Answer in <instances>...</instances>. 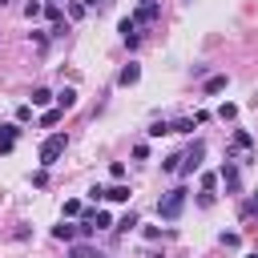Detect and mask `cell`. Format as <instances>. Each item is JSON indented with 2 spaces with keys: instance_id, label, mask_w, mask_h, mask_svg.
Wrapping results in <instances>:
<instances>
[{
  "instance_id": "f546056e",
  "label": "cell",
  "mask_w": 258,
  "mask_h": 258,
  "mask_svg": "<svg viewBox=\"0 0 258 258\" xmlns=\"http://www.w3.org/2000/svg\"><path fill=\"white\" fill-rule=\"evenodd\" d=\"M89 258H109V254H101V250H93V254H89Z\"/></svg>"
},
{
  "instance_id": "5bb4252c",
  "label": "cell",
  "mask_w": 258,
  "mask_h": 258,
  "mask_svg": "<svg viewBox=\"0 0 258 258\" xmlns=\"http://www.w3.org/2000/svg\"><path fill=\"white\" fill-rule=\"evenodd\" d=\"M194 125H198L194 117H177V121L169 125V133H194Z\"/></svg>"
},
{
  "instance_id": "f1b7e54d",
  "label": "cell",
  "mask_w": 258,
  "mask_h": 258,
  "mask_svg": "<svg viewBox=\"0 0 258 258\" xmlns=\"http://www.w3.org/2000/svg\"><path fill=\"white\" fill-rule=\"evenodd\" d=\"M81 4H85V8H97V0H81Z\"/></svg>"
},
{
  "instance_id": "7a4b0ae2",
  "label": "cell",
  "mask_w": 258,
  "mask_h": 258,
  "mask_svg": "<svg viewBox=\"0 0 258 258\" xmlns=\"http://www.w3.org/2000/svg\"><path fill=\"white\" fill-rule=\"evenodd\" d=\"M185 185H177V189H169L161 202H157V218H165V222H177L181 218V210H185Z\"/></svg>"
},
{
  "instance_id": "836d02e7",
  "label": "cell",
  "mask_w": 258,
  "mask_h": 258,
  "mask_svg": "<svg viewBox=\"0 0 258 258\" xmlns=\"http://www.w3.org/2000/svg\"><path fill=\"white\" fill-rule=\"evenodd\" d=\"M4 4H8V0H0V8H4Z\"/></svg>"
},
{
  "instance_id": "4dcf8cb0",
  "label": "cell",
  "mask_w": 258,
  "mask_h": 258,
  "mask_svg": "<svg viewBox=\"0 0 258 258\" xmlns=\"http://www.w3.org/2000/svg\"><path fill=\"white\" fill-rule=\"evenodd\" d=\"M246 258H258V250H254V254H246Z\"/></svg>"
},
{
  "instance_id": "9a60e30c",
  "label": "cell",
  "mask_w": 258,
  "mask_h": 258,
  "mask_svg": "<svg viewBox=\"0 0 258 258\" xmlns=\"http://www.w3.org/2000/svg\"><path fill=\"white\" fill-rule=\"evenodd\" d=\"M133 226H141V222H137V214H133V210H129V214H125V218H121V222H117V230H121V234H129V230H133Z\"/></svg>"
},
{
  "instance_id": "603a6c76",
  "label": "cell",
  "mask_w": 258,
  "mask_h": 258,
  "mask_svg": "<svg viewBox=\"0 0 258 258\" xmlns=\"http://www.w3.org/2000/svg\"><path fill=\"white\" fill-rule=\"evenodd\" d=\"M89 254H93V246H85V242H81V246H73V250H69V258H89Z\"/></svg>"
},
{
  "instance_id": "5b68a950",
  "label": "cell",
  "mask_w": 258,
  "mask_h": 258,
  "mask_svg": "<svg viewBox=\"0 0 258 258\" xmlns=\"http://www.w3.org/2000/svg\"><path fill=\"white\" fill-rule=\"evenodd\" d=\"M161 20V4L153 0V4H137V12H133V24H157Z\"/></svg>"
},
{
  "instance_id": "4fadbf2b",
  "label": "cell",
  "mask_w": 258,
  "mask_h": 258,
  "mask_svg": "<svg viewBox=\"0 0 258 258\" xmlns=\"http://www.w3.org/2000/svg\"><path fill=\"white\" fill-rule=\"evenodd\" d=\"M48 101H52V93H48V89L40 85V89H32V101H28V105H32V109H44Z\"/></svg>"
},
{
  "instance_id": "4316f807",
  "label": "cell",
  "mask_w": 258,
  "mask_h": 258,
  "mask_svg": "<svg viewBox=\"0 0 258 258\" xmlns=\"http://www.w3.org/2000/svg\"><path fill=\"white\" fill-rule=\"evenodd\" d=\"M133 157H137V161H145V157H149V145H145V141H141V145H133Z\"/></svg>"
},
{
  "instance_id": "d6986e66",
  "label": "cell",
  "mask_w": 258,
  "mask_h": 258,
  "mask_svg": "<svg viewBox=\"0 0 258 258\" xmlns=\"http://www.w3.org/2000/svg\"><path fill=\"white\" fill-rule=\"evenodd\" d=\"M60 121V109H44V117H40V125H56Z\"/></svg>"
},
{
  "instance_id": "30bf717a",
  "label": "cell",
  "mask_w": 258,
  "mask_h": 258,
  "mask_svg": "<svg viewBox=\"0 0 258 258\" xmlns=\"http://www.w3.org/2000/svg\"><path fill=\"white\" fill-rule=\"evenodd\" d=\"M77 234H81V226H73V222H60V226H52V238H56V242H73Z\"/></svg>"
},
{
  "instance_id": "cb8c5ba5",
  "label": "cell",
  "mask_w": 258,
  "mask_h": 258,
  "mask_svg": "<svg viewBox=\"0 0 258 258\" xmlns=\"http://www.w3.org/2000/svg\"><path fill=\"white\" fill-rule=\"evenodd\" d=\"M28 117H32V105H20V109H16V125H24Z\"/></svg>"
},
{
  "instance_id": "8992f818",
  "label": "cell",
  "mask_w": 258,
  "mask_h": 258,
  "mask_svg": "<svg viewBox=\"0 0 258 258\" xmlns=\"http://www.w3.org/2000/svg\"><path fill=\"white\" fill-rule=\"evenodd\" d=\"M222 181H226V194H238V189H242V173H238V161H226V165H222Z\"/></svg>"
},
{
  "instance_id": "8fae6325",
  "label": "cell",
  "mask_w": 258,
  "mask_h": 258,
  "mask_svg": "<svg viewBox=\"0 0 258 258\" xmlns=\"http://www.w3.org/2000/svg\"><path fill=\"white\" fill-rule=\"evenodd\" d=\"M226 89V73H214V77H206V97H214V93H222Z\"/></svg>"
},
{
  "instance_id": "ffe728a7",
  "label": "cell",
  "mask_w": 258,
  "mask_h": 258,
  "mask_svg": "<svg viewBox=\"0 0 258 258\" xmlns=\"http://www.w3.org/2000/svg\"><path fill=\"white\" fill-rule=\"evenodd\" d=\"M161 133H169V121H153L149 125V137H161Z\"/></svg>"
},
{
  "instance_id": "2e32d148",
  "label": "cell",
  "mask_w": 258,
  "mask_h": 258,
  "mask_svg": "<svg viewBox=\"0 0 258 258\" xmlns=\"http://www.w3.org/2000/svg\"><path fill=\"white\" fill-rule=\"evenodd\" d=\"M242 214H246V218H250V214H258V189H254V194L246 198V206H242Z\"/></svg>"
},
{
  "instance_id": "e0dca14e",
  "label": "cell",
  "mask_w": 258,
  "mask_h": 258,
  "mask_svg": "<svg viewBox=\"0 0 258 258\" xmlns=\"http://www.w3.org/2000/svg\"><path fill=\"white\" fill-rule=\"evenodd\" d=\"M40 12H44V8H40V4H36V0H28V4H24V16H28V20H36V16H40Z\"/></svg>"
},
{
  "instance_id": "83f0119b",
  "label": "cell",
  "mask_w": 258,
  "mask_h": 258,
  "mask_svg": "<svg viewBox=\"0 0 258 258\" xmlns=\"http://www.w3.org/2000/svg\"><path fill=\"white\" fill-rule=\"evenodd\" d=\"M214 185H218V177H214V173H202V189H206V194H210V189H214Z\"/></svg>"
},
{
  "instance_id": "e575fe53",
  "label": "cell",
  "mask_w": 258,
  "mask_h": 258,
  "mask_svg": "<svg viewBox=\"0 0 258 258\" xmlns=\"http://www.w3.org/2000/svg\"><path fill=\"white\" fill-rule=\"evenodd\" d=\"M48 4H56V0H48Z\"/></svg>"
},
{
  "instance_id": "7402d4cb",
  "label": "cell",
  "mask_w": 258,
  "mask_h": 258,
  "mask_svg": "<svg viewBox=\"0 0 258 258\" xmlns=\"http://www.w3.org/2000/svg\"><path fill=\"white\" fill-rule=\"evenodd\" d=\"M77 214H81V202L69 198V202H64V218H77Z\"/></svg>"
},
{
  "instance_id": "484cf974",
  "label": "cell",
  "mask_w": 258,
  "mask_h": 258,
  "mask_svg": "<svg viewBox=\"0 0 258 258\" xmlns=\"http://www.w3.org/2000/svg\"><path fill=\"white\" fill-rule=\"evenodd\" d=\"M48 20H52V24H64V20H60V4H48Z\"/></svg>"
},
{
  "instance_id": "d4e9b609",
  "label": "cell",
  "mask_w": 258,
  "mask_h": 258,
  "mask_svg": "<svg viewBox=\"0 0 258 258\" xmlns=\"http://www.w3.org/2000/svg\"><path fill=\"white\" fill-rule=\"evenodd\" d=\"M109 177H113V181H121V177H125V165H121V161H113V165H109Z\"/></svg>"
},
{
  "instance_id": "44dd1931",
  "label": "cell",
  "mask_w": 258,
  "mask_h": 258,
  "mask_svg": "<svg viewBox=\"0 0 258 258\" xmlns=\"http://www.w3.org/2000/svg\"><path fill=\"white\" fill-rule=\"evenodd\" d=\"M177 161H181V153H173V157H165V161H161V169H165V173H177Z\"/></svg>"
},
{
  "instance_id": "d6a6232c",
  "label": "cell",
  "mask_w": 258,
  "mask_h": 258,
  "mask_svg": "<svg viewBox=\"0 0 258 258\" xmlns=\"http://www.w3.org/2000/svg\"><path fill=\"white\" fill-rule=\"evenodd\" d=\"M149 258H161V254H149Z\"/></svg>"
},
{
  "instance_id": "ba28073f",
  "label": "cell",
  "mask_w": 258,
  "mask_h": 258,
  "mask_svg": "<svg viewBox=\"0 0 258 258\" xmlns=\"http://www.w3.org/2000/svg\"><path fill=\"white\" fill-rule=\"evenodd\" d=\"M16 133H20V125H0V153H12Z\"/></svg>"
},
{
  "instance_id": "ac0fdd59",
  "label": "cell",
  "mask_w": 258,
  "mask_h": 258,
  "mask_svg": "<svg viewBox=\"0 0 258 258\" xmlns=\"http://www.w3.org/2000/svg\"><path fill=\"white\" fill-rule=\"evenodd\" d=\"M218 117H222V121H234V117H238V105H222Z\"/></svg>"
},
{
  "instance_id": "277c9868",
  "label": "cell",
  "mask_w": 258,
  "mask_h": 258,
  "mask_svg": "<svg viewBox=\"0 0 258 258\" xmlns=\"http://www.w3.org/2000/svg\"><path fill=\"white\" fill-rule=\"evenodd\" d=\"M202 157H206V141H189V149H185L181 161H177V173L189 177L194 169H202Z\"/></svg>"
},
{
  "instance_id": "7c38bea8",
  "label": "cell",
  "mask_w": 258,
  "mask_h": 258,
  "mask_svg": "<svg viewBox=\"0 0 258 258\" xmlns=\"http://www.w3.org/2000/svg\"><path fill=\"white\" fill-rule=\"evenodd\" d=\"M129 194H133V189H129V185H121V181L105 189V198H109V202H129Z\"/></svg>"
},
{
  "instance_id": "9c48e42d",
  "label": "cell",
  "mask_w": 258,
  "mask_h": 258,
  "mask_svg": "<svg viewBox=\"0 0 258 258\" xmlns=\"http://www.w3.org/2000/svg\"><path fill=\"white\" fill-rule=\"evenodd\" d=\"M52 101H56V109L64 113V109H73V105H77V89H69V85H64L60 93H52Z\"/></svg>"
},
{
  "instance_id": "6da1fadb",
  "label": "cell",
  "mask_w": 258,
  "mask_h": 258,
  "mask_svg": "<svg viewBox=\"0 0 258 258\" xmlns=\"http://www.w3.org/2000/svg\"><path fill=\"white\" fill-rule=\"evenodd\" d=\"M234 157H242L238 165H254V137L246 129H238L230 137V145H226V161H234Z\"/></svg>"
},
{
  "instance_id": "1f68e13d",
  "label": "cell",
  "mask_w": 258,
  "mask_h": 258,
  "mask_svg": "<svg viewBox=\"0 0 258 258\" xmlns=\"http://www.w3.org/2000/svg\"><path fill=\"white\" fill-rule=\"evenodd\" d=\"M137 4H153V0H137Z\"/></svg>"
},
{
  "instance_id": "3957f363",
  "label": "cell",
  "mask_w": 258,
  "mask_h": 258,
  "mask_svg": "<svg viewBox=\"0 0 258 258\" xmlns=\"http://www.w3.org/2000/svg\"><path fill=\"white\" fill-rule=\"evenodd\" d=\"M64 145H69V137H64V133H52V137H44V141H40V169L56 165V161H60V153H64Z\"/></svg>"
},
{
  "instance_id": "52a82bcc",
  "label": "cell",
  "mask_w": 258,
  "mask_h": 258,
  "mask_svg": "<svg viewBox=\"0 0 258 258\" xmlns=\"http://www.w3.org/2000/svg\"><path fill=\"white\" fill-rule=\"evenodd\" d=\"M137 81H141V64H133V60H129V64L117 73V85H125V89H129V85H137Z\"/></svg>"
}]
</instances>
